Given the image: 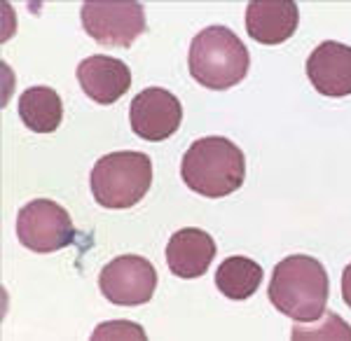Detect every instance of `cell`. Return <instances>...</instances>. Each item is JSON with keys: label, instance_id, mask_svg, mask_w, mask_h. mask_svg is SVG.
Masks as SVG:
<instances>
[{"label": "cell", "instance_id": "6da1fadb", "mask_svg": "<svg viewBox=\"0 0 351 341\" xmlns=\"http://www.w3.org/2000/svg\"><path fill=\"white\" fill-rule=\"evenodd\" d=\"M330 281L319 260L309 255H291L274 266L269 283V302L291 320L316 323L326 311Z\"/></svg>", "mask_w": 351, "mask_h": 341}, {"label": "cell", "instance_id": "7a4b0ae2", "mask_svg": "<svg viewBox=\"0 0 351 341\" xmlns=\"http://www.w3.org/2000/svg\"><path fill=\"white\" fill-rule=\"evenodd\" d=\"M180 175L192 192L208 199H220L243 185L246 159L230 138L208 136L188 147L180 164Z\"/></svg>", "mask_w": 351, "mask_h": 341}, {"label": "cell", "instance_id": "3957f363", "mask_svg": "<svg viewBox=\"0 0 351 341\" xmlns=\"http://www.w3.org/2000/svg\"><path fill=\"white\" fill-rule=\"evenodd\" d=\"M188 64L190 75L202 87L223 92L246 77L251 56L234 31L228 26H208L192 40Z\"/></svg>", "mask_w": 351, "mask_h": 341}, {"label": "cell", "instance_id": "277c9868", "mask_svg": "<svg viewBox=\"0 0 351 341\" xmlns=\"http://www.w3.org/2000/svg\"><path fill=\"white\" fill-rule=\"evenodd\" d=\"M152 162L145 152H110L94 164L89 187L96 203L110 210L132 208L148 194Z\"/></svg>", "mask_w": 351, "mask_h": 341}, {"label": "cell", "instance_id": "5b68a950", "mask_svg": "<svg viewBox=\"0 0 351 341\" xmlns=\"http://www.w3.org/2000/svg\"><path fill=\"white\" fill-rule=\"evenodd\" d=\"M16 236L33 253H54L71 246L75 229L64 206L52 199H33L16 215Z\"/></svg>", "mask_w": 351, "mask_h": 341}, {"label": "cell", "instance_id": "8992f818", "mask_svg": "<svg viewBox=\"0 0 351 341\" xmlns=\"http://www.w3.org/2000/svg\"><path fill=\"white\" fill-rule=\"evenodd\" d=\"M82 28L106 47H132L134 40L145 33V10L141 3H106L89 0L80 10Z\"/></svg>", "mask_w": 351, "mask_h": 341}, {"label": "cell", "instance_id": "52a82bcc", "mask_svg": "<svg viewBox=\"0 0 351 341\" xmlns=\"http://www.w3.org/2000/svg\"><path fill=\"white\" fill-rule=\"evenodd\" d=\"M99 288L117 306H141L150 302L157 288V271L141 255H120L101 269Z\"/></svg>", "mask_w": 351, "mask_h": 341}, {"label": "cell", "instance_id": "ba28073f", "mask_svg": "<svg viewBox=\"0 0 351 341\" xmlns=\"http://www.w3.org/2000/svg\"><path fill=\"white\" fill-rule=\"evenodd\" d=\"M129 119H132V129L138 138L160 143L178 131L180 122H183V105L167 89L148 87L134 96Z\"/></svg>", "mask_w": 351, "mask_h": 341}, {"label": "cell", "instance_id": "9c48e42d", "mask_svg": "<svg viewBox=\"0 0 351 341\" xmlns=\"http://www.w3.org/2000/svg\"><path fill=\"white\" fill-rule=\"evenodd\" d=\"M307 77L321 96H351V47L335 40L321 42L307 59Z\"/></svg>", "mask_w": 351, "mask_h": 341}, {"label": "cell", "instance_id": "30bf717a", "mask_svg": "<svg viewBox=\"0 0 351 341\" xmlns=\"http://www.w3.org/2000/svg\"><path fill=\"white\" fill-rule=\"evenodd\" d=\"M77 82L82 92L101 105H112L132 87V71L120 59L94 54L77 66Z\"/></svg>", "mask_w": 351, "mask_h": 341}, {"label": "cell", "instance_id": "8fae6325", "mask_svg": "<svg viewBox=\"0 0 351 341\" xmlns=\"http://www.w3.org/2000/svg\"><path fill=\"white\" fill-rule=\"evenodd\" d=\"M298 5L291 0H253L246 8V31L260 45H281L295 33Z\"/></svg>", "mask_w": 351, "mask_h": 341}, {"label": "cell", "instance_id": "7c38bea8", "mask_svg": "<svg viewBox=\"0 0 351 341\" xmlns=\"http://www.w3.org/2000/svg\"><path fill=\"white\" fill-rule=\"evenodd\" d=\"M213 257H216V241L208 231L188 227L169 238L167 262L173 276L199 278L208 271Z\"/></svg>", "mask_w": 351, "mask_h": 341}, {"label": "cell", "instance_id": "4fadbf2b", "mask_svg": "<svg viewBox=\"0 0 351 341\" xmlns=\"http://www.w3.org/2000/svg\"><path fill=\"white\" fill-rule=\"evenodd\" d=\"M19 117L33 134H52L64 119V103L52 87H31L19 96Z\"/></svg>", "mask_w": 351, "mask_h": 341}, {"label": "cell", "instance_id": "5bb4252c", "mask_svg": "<svg viewBox=\"0 0 351 341\" xmlns=\"http://www.w3.org/2000/svg\"><path fill=\"white\" fill-rule=\"evenodd\" d=\"M263 276L265 271L256 260L234 255V257L223 260V264L218 266L216 286L232 302H243L258 292Z\"/></svg>", "mask_w": 351, "mask_h": 341}, {"label": "cell", "instance_id": "9a60e30c", "mask_svg": "<svg viewBox=\"0 0 351 341\" xmlns=\"http://www.w3.org/2000/svg\"><path fill=\"white\" fill-rule=\"evenodd\" d=\"M293 339H351V327L337 314H328L321 327H293Z\"/></svg>", "mask_w": 351, "mask_h": 341}, {"label": "cell", "instance_id": "2e32d148", "mask_svg": "<svg viewBox=\"0 0 351 341\" xmlns=\"http://www.w3.org/2000/svg\"><path fill=\"white\" fill-rule=\"evenodd\" d=\"M104 337L106 339H145V332L138 325L117 320V323H108V325L96 327V332H94L92 339L99 341V339H104Z\"/></svg>", "mask_w": 351, "mask_h": 341}, {"label": "cell", "instance_id": "e0dca14e", "mask_svg": "<svg viewBox=\"0 0 351 341\" xmlns=\"http://www.w3.org/2000/svg\"><path fill=\"white\" fill-rule=\"evenodd\" d=\"M342 297L351 309V264H347V269H344V274H342Z\"/></svg>", "mask_w": 351, "mask_h": 341}]
</instances>
